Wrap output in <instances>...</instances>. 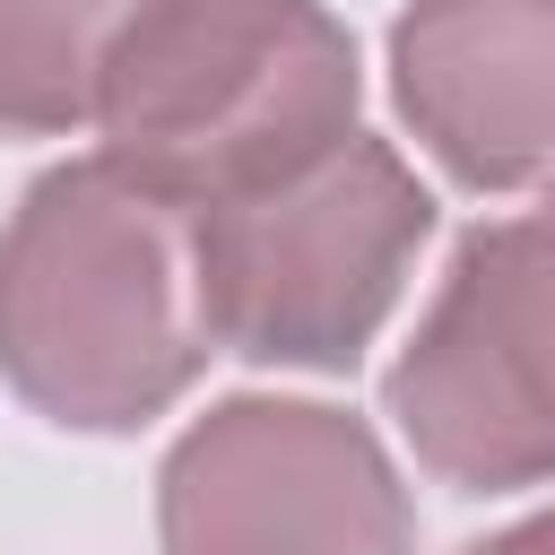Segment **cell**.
<instances>
[{"label": "cell", "mask_w": 555, "mask_h": 555, "mask_svg": "<svg viewBox=\"0 0 555 555\" xmlns=\"http://www.w3.org/2000/svg\"><path fill=\"white\" fill-rule=\"evenodd\" d=\"M208 356L191 217L113 156L35 173L0 225V382L43 425L139 434Z\"/></svg>", "instance_id": "obj_1"}, {"label": "cell", "mask_w": 555, "mask_h": 555, "mask_svg": "<svg viewBox=\"0 0 555 555\" xmlns=\"http://www.w3.org/2000/svg\"><path fill=\"white\" fill-rule=\"evenodd\" d=\"M356 104V35L321 0H147L104 61L95 156L191 217L330 156Z\"/></svg>", "instance_id": "obj_2"}, {"label": "cell", "mask_w": 555, "mask_h": 555, "mask_svg": "<svg viewBox=\"0 0 555 555\" xmlns=\"http://www.w3.org/2000/svg\"><path fill=\"white\" fill-rule=\"evenodd\" d=\"M434 191L373 130H347L286 182L191 208V286L208 347L269 373H347L408 295Z\"/></svg>", "instance_id": "obj_3"}, {"label": "cell", "mask_w": 555, "mask_h": 555, "mask_svg": "<svg viewBox=\"0 0 555 555\" xmlns=\"http://www.w3.org/2000/svg\"><path fill=\"white\" fill-rule=\"evenodd\" d=\"M382 408L416 468L451 494L555 477V191L451 243Z\"/></svg>", "instance_id": "obj_4"}, {"label": "cell", "mask_w": 555, "mask_h": 555, "mask_svg": "<svg viewBox=\"0 0 555 555\" xmlns=\"http://www.w3.org/2000/svg\"><path fill=\"white\" fill-rule=\"evenodd\" d=\"M165 555H416V503L382 434L330 399H217L156 468Z\"/></svg>", "instance_id": "obj_5"}, {"label": "cell", "mask_w": 555, "mask_h": 555, "mask_svg": "<svg viewBox=\"0 0 555 555\" xmlns=\"http://www.w3.org/2000/svg\"><path fill=\"white\" fill-rule=\"evenodd\" d=\"M390 95L468 191H555V0H408Z\"/></svg>", "instance_id": "obj_6"}, {"label": "cell", "mask_w": 555, "mask_h": 555, "mask_svg": "<svg viewBox=\"0 0 555 555\" xmlns=\"http://www.w3.org/2000/svg\"><path fill=\"white\" fill-rule=\"evenodd\" d=\"M147 0H0V130L61 139L95 121L113 43Z\"/></svg>", "instance_id": "obj_7"}, {"label": "cell", "mask_w": 555, "mask_h": 555, "mask_svg": "<svg viewBox=\"0 0 555 555\" xmlns=\"http://www.w3.org/2000/svg\"><path fill=\"white\" fill-rule=\"evenodd\" d=\"M468 555H555V512H529V520H512V529L477 538Z\"/></svg>", "instance_id": "obj_8"}]
</instances>
